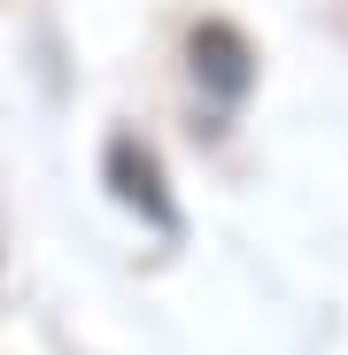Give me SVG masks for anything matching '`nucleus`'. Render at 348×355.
<instances>
[{
  "label": "nucleus",
  "mask_w": 348,
  "mask_h": 355,
  "mask_svg": "<svg viewBox=\"0 0 348 355\" xmlns=\"http://www.w3.org/2000/svg\"><path fill=\"white\" fill-rule=\"evenodd\" d=\"M194 78H209L224 101L248 85V46H240V31H224V24H209V31H194Z\"/></svg>",
  "instance_id": "f257e3e1"
}]
</instances>
